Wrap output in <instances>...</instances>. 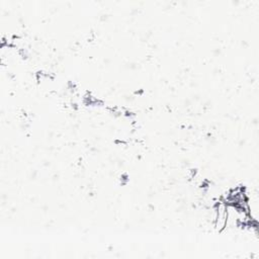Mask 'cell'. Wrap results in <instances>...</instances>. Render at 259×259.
I'll list each match as a JSON object with an SVG mask.
<instances>
[{
	"label": "cell",
	"mask_w": 259,
	"mask_h": 259,
	"mask_svg": "<svg viewBox=\"0 0 259 259\" xmlns=\"http://www.w3.org/2000/svg\"><path fill=\"white\" fill-rule=\"evenodd\" d=\"M213 224L218 231H223L226 229L227 225V203L225 201H221L214 207L213 214Z\"/></svg>",
	"instance_id": "1"
}]
</instances>
